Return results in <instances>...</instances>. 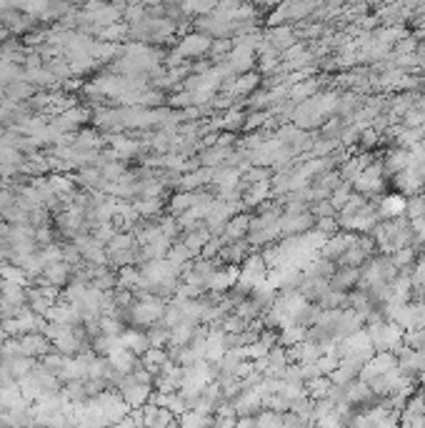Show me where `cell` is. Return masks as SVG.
<instances>
[{
	"label": "cell",
	"instance_id": "1",
	"mask_svg": "<svg viewBox=\"0 0 425 428\" xmlns=\"http://www.w3.org/2000/svg\"><path fill=\"white\" fill-rule=\"evenodd\" d=\"M158 318H163V304L155 298L145 296L140 304L131 306V321L135 326H153Z\"/></svg>",
	"mask_w": 425,
	"mask_h": 428
},
{
	"label": "cell",
	"instance_id": "2",
	"mask_svg": "<svg viewBox=\"0 0 425 428\" xmlns=\"http://www.w3.org/2000/svg\"><path fill=\"white\" fill-rule=\"evenodd\" d=\"M120 391H123V401L128 403L131 409H140V406L151 398V383H140V381H135V378L123 381Z\"/></svg>",
	"mask_w": 425,
	"mask_h": 428
},
{
	"label": "cell",
	"instance_id": "3",
	"mask_svg": "<svg viewBox=\"0 0 425 428\" xmlns=\"http://www.w3.org/2000/svg\"><path fill=\"white\" fill-rule=\"evenodd\" d=\"M48 348H50V343H48V336H40V333H23V338H20V353L23 356H46Z\"/></svg>",
	"mask_w": 425,
	"mask_h": 428
},
{
	"label": "cell",
	"instance_id": "4",
	"mask_svg": "<svg viewBox=\"0 0 425 428\" xmlns=\"http://www.w3.org/2000/svg\"><path fill=\"white\" fill-rule=\"evenodd\" d=\"M120 341H123L125 348H131L133 353H143V351L148 348V346H151L148 336H145V333H138L135 328L120 331Z\"/></svg>",
	"mask_w": 425,
	"mask_h": 428
},
{
	"label": "cell",
	"instance_id": "5",
	"mask_svg": "<svg viewBox=\"0 0 425 428\" xmlns=\"http://www.w3.org/2000/svg\"><path fill=\"white\" fill-rule=\"evenodd\" d=\"M78 248L85 258H91V261H95V263H103L105 261L103 241H98V238H80Z\"/></svg>",
	"mask_w": 425,
	"mask_h": 428
},
{
	"label": "cell",
	"instance_id": "6",
	"mask_svg": "<svg viewBox=\"0 0 425 428\" xmlns=\"http://www.w3.org/2000/svg\"><path fill=\"white\" fill-rule=\"evenodd\" d=\"M406 198L403 196H388L383 203H380V208H383V216H388V218H398V216H403L406 213Z\"/></svg>",
	"mask_w": 425,
	"mask_h": 428
},
{
	"label": "cell",
	"instance_id": "7",
	"mask_svg": "<svg viewBox=\"0 0 425 428\" xmlns=\"http://www.w3.org/2000/svg\"><path fill=\"white\" fill-rule=\"evenodd\" d=\"M0 276H3V281H13V283H26V273H23V268H18V266H0Z\"/></svg>",
	"mask_w": 425,
	"mask_h": 428
},
{
	"label": "cell",
	"instance_id": "8",
	"mask_svg": "<svg viewBox=\"0 0 425 428\" xmlns=\"http://www.w3.org/2000/svg\"><path fill=\"white\" fill-rule=\"evenodd\" d=\"M355 278H358V270L353 268H346L343 273H338V276H333V286L335 288H348V286L355 283Z\"/></svg>",
	"mask_w": 425,
	"mask_h": 428
},
{
	"label": "cell",
	"instance_id": "9",
	"mask_svg": "<svg viewBox=\"0 0 425 428\" xmlns=\"http://www.w3.org/2000/svg\"><path fill=\"white\" fill-rule=\"evenodd\" d=\"M205 46H208V40H203V38H188V40H183V46H180V53H183V55H198Z\"/></svg>",
	"mask_w": 425,
	"mask_h": 428
},
{
	"label": "cell",
	"instance_id": "10",
	"mask_svg": "<svg viewBox=\"0 0 425 428\" xmlns=\"http://www.w3.org/2000/svg\"><path fill=\"white\" fill-rule=\"evenodd\" d=\"M100 331H103V336H120V323L111 316H103L98 321Z\"/></svg>",
	"mask_w": 425,
	"mask_h": 428
},
{
	"label": "cell",
	"instance_id": "11",
	"mask_svg": "<svg viewBox=\"0 0 425 428\" xmlns=\"http://www.w3.org/2000/svg\"><path fill=\"white\" fill-rule=\"evenodd\" d=\"M243 225H248V218H245V216L236 218V221H230V223H228V231H225V236L236 241L238 236H243V233H245V228H243Z\"/></svg>",
	"mask_w": 425,
	"mask_h": 428
}]
</instances>
